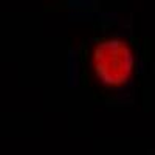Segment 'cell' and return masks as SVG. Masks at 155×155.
Returning <instances> with one entry per match:
<instances>
[{
    "label": "cell",
    "mask_w": 155,
    "mask_h": 155,
    "mask_svg": "<svg viewBox=\"0 0 155 155\" xmlns=\"http://www.w3.org/2000/svg\"><path fill=\"white\" fill-rule=\"evenodd\" d=\"M88 65L99 85L116 90L132 81L137 68V56L126 39L107 36L93 44L88 54Z\"/></svg>",
    "instance_id": "cell-1"
}]
</instances>
